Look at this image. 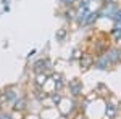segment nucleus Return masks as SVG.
<instances>
[{"mask_svg":"<svg viewBox=\"0 0 121 119\" xmlns=\"http://www.w3.org/2000/svg\"><path fill=\"white\" fill-rule=\"evenodd\" d=\"M66 81H68V79L65 77V74L61 73V71H53V73L50 74V82L53 84L55 92H65Z\"/></svg>","mask_w":121,"mask_h":119,"instance_id":"obj_4","label":"nucleus"},{"mask_svg":"<svg viewBox=\"0 0 121 119\" xmlns=\"http://www.w3.org/2000/svg\"><path fill=\"white\" fill-rule=\"evenodd\" d=\"M58 2H60V5H61L63 8H73L78 0H58Z\"/></svg>","mask_w":121,"mask_h":119,"instance_id":"obj_14","label":"nucleus"},{"mask_svg":"<svg viewBox=\"0 0 121 119\" xmlns=\"http://www.w3.org/2000/svg\"><path fill=\"white\" fill-rule=\"evenodd\" d=\"M94 63H95V56L91 53V52H84V55L81 56V60L78 61V66H79V69H81V73H87V71H91L94 69Z\"/></svg>","mask_w":121,"mask_h":119,"instance_id":"obj_5","label":"nucleus"},{"mask_svg":"<svg viewBox=\"0 0 121 119\" xmlns=\"http://www.w3.org/2000/svg\"><path fill=\"white\" fill-rule=\"evenodd\" d=\"M50 79V74L48 73H39V74H32V87H37V89H44L45 84Z\"/></svg>","mask_w":121,"mask_h":119,"instance_id":"obj_8","label":"nucleus"},{"mask_svg":"<svg viewBox=\"0 0 121 119\" xmlns=\"http://www.w3.org/2000/svg\"><path fill=\"white\" fill-rule=\"evenodd\" d=\"M68 37H69V29L66 28V26H61V28L56 29V32H55V40L58 42V44H63V42H66V40H68Z\"/></svg>","mask_w":121,"mask_h":119,"instance_id":"obj_13","label":"nucleus"},{"mask_svg":"<svg viewBox=\"0 0 121 119\" xmlns=\"http://www.w3.org/2000/svg\"><path fill=\"white\" fill-rule=\"evenodd\" d=\"M65 95H68L69 98H74V100H81L84 95V82L81 77H71L66 81V89H65Z\"/></svg>","mask_w":121,"mask_h":119,"instance_id":"obj_1","label":"nucleus"},{"mask_svg":"<svg viewBox=\"0 0 121 119\" xmlns=\"http://www.w3.org/2000/svg\"><path fill=\"white\" fill-rule=\"evenodd\" d=\"M113 66L112 61L108 60V56L107 55H100L95 58V63H94V69H97V71H103V73H108V71H112Z\"/></svg>","mask_w":121,"mask_h":119,"instance_id":"obj_7","label":"nucleus"},{"mask_svg":"<svg viewBox=\"0 0 121 119\" xmlns=\"http://www.w3.org/2000/svg\"><path fill=\"white\" fill-rule=\"evenodd\" d=\"M63 97H65V93L63 92H52V93H48V98H47V105L48 106H58L60 103H61V100H63Z\"/></svg>","mask_w":121,"mask_h":119,"instance_id":"obj_10","label":"nucleus"},{"mask_svg":"<svg viewBox=\"0 0 121 119\" xmlns=\"http://www.w3.org/2000/svg\"><path fill=\"white\" fill-rule=\"evenodd\" d=\"M108 34H110V39H112L113 44L121 45V23H118V24H113V28L108 31Z\"/></svg>","mask_w":121,"mask_h":119,"instance_id":"obj_11","label":"nucleus"},{"mask_svg":"<svg viewBox=\"0 0 121 119\" xmlns=\"http://www.w3.org/2000/svg\"><path fill=\"white\" fill-rule=\"evenodd\" d=\"M84 52H86V48L81 45H76L71 48V52H69V61L71 63H78L79 60H81V56L84 55Z\"/></svg>","mask_w":121,"mask_h":119,"instance_id":"obj_12","label":"nucleus"},{"mask_svg":"<svg viewBox=\"0 0 121 119\" xmlns=\"http://www.w3.org/2000/svg\"><path fill=\"white\" fill-rule=\"evenodd\" d=\"M31 71L32 74H39V73H48L52 74L55 71V68H53V61L50 60V56H40L37 60H34L32 64H31Z\"/></svg>","mask_w":121,"mask_h":119,"instance_id":"obj_2","label":"nucleus"},{"mask_svg":"<svg viewBox=\"0 0 121 119\" xmlns=\"http://www.w3.org/2000/svg\"><path fill=\"white\" fill-rule=\"evenodd\" d=\"M11 106H13V108H11L13 111H18V113H26V111H28V106H29L28 97H26V95H21V97H19V98L15 101Z\"/></svg>","mask_w":121,"mask_h":119,"instance_id":"obj_9","label":"nucleus"},{"mask_svg":"<svg viewBox=\"0 0 121 119\" xmlns=\"http://www.w3.org/2000/svg\"><path fill=\"white\" fill-rule=\"evenodd\" d=\"M3 105H5V101H3V98H2V95H0V111L3 110Z\"/></svg>","mask_w":121,"mask_h":119,"instance_id":"obj_16","label":"nucleus"},{"mask_svg":"<svg viewBox=\"0 0 121 119\" xmlns=\"http://www.w3.org/2000/svg\"><path fill=\"white\" fill-rule=\"evenodd\" d=\"M105 55L108 56V60L112 61V64L115 66V68L121 66V45L113 44V45L107 50V53H105Z\"/></svg>","mask_w":121,"mask_h":119,"instance_id":"obj_6","label":"nucleus"},{"mask_svg":"<svg viewBox=\"0 0 121 119\" xmlns=\"http://www.w3.org/2000/svg\"><path fill=\"white\" fill-rule=\"evenodd\" d=\"M0 119H13V114L8 113V111H0Z\"/></svg>","mask_w":121,"mask_h":119,"instance_id":"obj_15","label":"nucleus"},{"mask_svg":"<svg viewBox=\"0 0 121 119\" xmlns=\"http://www.w3.org/2000/svg\"><path fill=\"white\" fill-rule=\"evenodd\" d=\"M0 95H2V98H3L5 103L13 105V103L18 100L23 93H19V90H18V87H16V85H8V87H5V89H3V92H2Z\"/></svg>","mask_w":121,"mask_h":119,"instance_id":"obj_3","label":"nucleus"}]
</instances>
